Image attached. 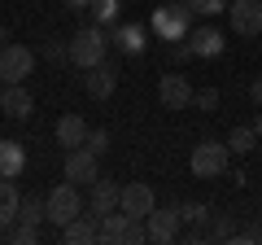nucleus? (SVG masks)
Returning <instances> with one entry per match:
<instances>
[{
  "mask_svg": "<svg viewBox=\"0 0 262 245\" xmlns=\"http://www.w3.org/2000/svg\"><path fill=\"white\" fill-rule=\"evenodd\" d=\"M192 18H196V13L188 9V0H166V5L153 9V35H162L166 44L188 39V35H192Z\"/></svg>",
  "mask_w": 262,
  "mask_h": 245,
  "instance_id": "nucleus-1",
  "label": "nucleus"
},
{
  "mask_svg": "<svg viewBox=\"0 0 262 245\" xmlns=\"http://www.w3.org/2000/svg\"><path fill=\"white\" fill-rule=\"evenodd\" d=\"M105 57H110V35H105L101 22H92V27H83L79 35H70V62H75L79 70L101 66Z\"/></svg>",
  "mask_w": 262,
  "mask_h": 245,
  "instance_id": "nucleus-2",
  "label": "nucleus"
},
{
  "mask_svg": "<svg viewBox=\"0 0 262 245\" xmlns=\"http://www.w3.org/2000/svg\"><path fill=\"white\" fill-rule=\"evenodd\" d=\"M227 158H232L227 140H201L192 153H188V167H192L196 179H219L227 171Z\"/></svg>",
  "mask_w": 262,
  "mask_h": 245,
  "instance_id": "nucleus-3",
  "label": "nucleus"
},
{
  "mask_svg": "<svg viewBox=\"0 0 262 245\" xmlns=\"http://www.w3.org/2000/svg\"><path fill=\"white\" fill-rule=\"evenodd\" d=\"M44 206H48V223H57V228H66L75 215H83L88 210V201H83V193H79V184H57L53 193L44 197Z\"/></svg>",
  "mask_w": 262,
  "mask_h": 245,
  "instance_id": "nucleus-4",
  "label": "nucleus"
},
{
  "mask_svg": "<svg viewBox=\"0 0 262 245\" xmlns=\"http://www.w3.org/2000/svg\"><path fill=\"white\" fill-rule=\"evenodd\" d=\"M35 70V53L27 44H5L0 48V84H27Z\"/></svg>",
  "mask_w": 262,
  "mask_h": 245,
  "instance_id": "nucleus-5",
  "label": "nucleus"
},
{
  "mask_svg": "<svg viewBox=\"0 0 262 245\" xmlns=\"http://www.w3.org/2000/svg\"><path fill=\"white\" fill-rule=\"evenodd\" d=\"M61 175L70 179V184H79V189H88L96 175H101V153H92L88 145H79V149H66V167Z\"/></svg>",
  "mask_w": 262,
  "mask_h": 245,
  "instance_id": "nucleus-6",
  "label": "nucleus"
},
{
  "mask_svg": "<svg viewBox=\"0 0 262 245\" xmlns=\"http://www.w3.org/2000/svg\"><path fill=\"white\" fill-rule=\"evenodd\" d=\"M227 22L236 35H262V0H227Z\"/></svg>",
  "mask_w": 262,
  "mask_h": 245,
  "instance_id": "nucleus-7",
  "label": "nucleus"
},
{
  "mask_svg": "<svg viewBox=\"0 0 262 245\" xmlns=\"http://www.w3.org/2000/svg\"><path fill=\"white\" fill-rule=\"evenodd\" d=\"M118 197H122L118 184H114V179H105V175H96L92 184H88V215L101 223L110 210H118Z\"/></svg>",
  "mask_w": 262,
  "mask_h": 245,
  "instance_id": "nucleus-8",
  "label": "nucleus"
},
{
  "mask_svg": "<svg viewBox=\"0 0 262 245\" xmlns=\"http://www.w3.org/2000/svg\"><path fill=\"white\" fill-rule=\"evenodd\" d=\"M192 96H196V88L188 84L179 70H166V75L158 79V101L166 105V110H184V105H192Z\"/></svg>",
  "mask_w": 262,
  "mask_h": 245,
  "instance_id": "nucleus-9",
  "label": "nucleus"
},
{
  "mask_svg": "<svg viewBox=\"0 0 262 245\" xmlns=\"http://www.w3.org/2000/svg\"><path fill=\"white\" fill-rule=\"evenodd\" d=\"M144 228H149V241H153V245H170V241H179V228H184L179 206H175V210H158V206H153V215L144 219Z\"/></svg>",
  "mask_w": 262,
  "mask_h": 245,
  "instance_id": "nucleus-10",
  "label": "nucleus"
},
{
  "mask_svg": "<svg viewBox=\"0 0 262 245\" xmlns=\"http://www.w3.org/2000/svg\"><path fill=\"white\" fill-rule=\"evenodd\" d=\"M153 206H158V201H153V189H149V184H140V179H136V184H122V197H118V210H122V215L149 219Z\"/></svg>",
  "mask_w": 262,
  "mask_h": 245,
  "instance_id": "nucleus-11",
  "label": "nucleus"
},
{
  "mask_svg": "<svg viewBox=\"0 0 262 245\" xmlns=\"http://www.w3.org/2000/svg\"><path fill=\"white\" fill-rule=\"evenodd\" d=\"M83 88H88V96H92V101H110L114 88H118V70H114L110 62H101V66L83 70Z\"/></svg>",
  "mask_w": 262,
  "mask_h": 245,
  "instance_id": "nucleus-12",
  "label": "nucleus"
},
{
  "mask_svg": "<svg viewBox=\"0 0 262 245\" xmlns=\"http://www.w3.org/2000/svg\"><path fill=\"white\" fill-rule=\"evenodd\" d=\"M96 236H101V223H96L88 210H83V215H75L70 223L61 228V241L66 245H96Z\"/></svg>",
  "mask_w": 262,
  "mask_h": 245,
  "instance_id": "nucleus-13",
  "label": "nucleus"
},
{
  "mask_svg": "<svg viewBox=\"0 0 262 245\" xmlns=\"http://www.w3.org/2000/svg\"><path fill=\"white\" fill-rule=\"evenodd\" d=\"M0 110L9 114V118H31L35 101H31L27 84H5V92H0Z\"/></svg>",
  "mask_w": 262,
  "mask_h": 245,
  "instance_id": "nucleus-14",
  "label": "nucleus"
},
{
  "mask_svg": "<svg viewBox=\"0 0 262 245\" xmlns=\"http://www.w3.org/2000/svg\"><path fill=\"white\" fill-rule=\"evenodd\" d=\"M188 44H192V53L196 57H223V48H227V39L219 35V27H192V35H188Z\"/></svg>",
  "mask_w": 262,
  "mask_h": 245,
  "instance_id": "nucleus-15",
  "label": "nucleus"
},
{
  "mask_svg": "<svg viewBox=\"0 0 262 245\" xmlns=\"http://www.w3.org/2000/svg\"><path fill=\"white\" fill-rule=\"evenodd\" d=\"M136 219L122 215V210H110V215L101 219V236H96V245H127V232Z\"/></svg>",
  "mask_w": 262,
  "mask_h": 245,
  "instance_id": "nucleus-16",
  "label": "nucleus"
},
{
  "mask_svg": "<svg viewBox=\"0 0 262 245\" xmlns=\"http://www.w3.org/2000/svg\"><path fill=\"white\" fill-rule=\"evenodd\" d=\"M88 132H92V127H88L79 114H61V118H57V145H61V149H79V145L88 140Z\"/></svg>",
  "mask_w": 262,
  "mask_h": 245,
  "instance_id": "nucleus-17",
  "label": "nucleus"
},
{
  "mask_svg": "<svg viewBox=\"0 0 262 245\" xmlns=\"http://www.w3.org/2000/svg\"><path fill=\"white\" fill-rule=\"evenodd\" d=\"M18 206H22V193L9 175H0V232H9V223H18Z\"/></svg>",
  "mask_w": 262,
  "mask_h": 245,
  "instance_id": "nucleus-18",
  "label": "nucleus"
},
{
  "mask_svg": "<svg viewBox=\"0 0 262 245\" xmlns=\"http://www.w3.org/2000/svg\"><path fill=\"white\" fill-rule=\"evenodd\" d=\"M22 167H27V149H22L18 140H0V175L18 179Z\"/></svg>",
  "mask_w": 262,
  "mask_h": 245,
  "instance_id": "nucleus-19",
  "label": "nucleus"
},
{
  "mask_svg": "<svg viewBox=\"0 0 262 245\" xmlns=\"http://www.w3.org/2000/svg\"><path fill=\"white\" fill-rule=\"evenodd\" d=\"M144 39H149V35H144L140 22H122V27L114 31V48H122V53H131V57L144 53Z\"/></svg>",
  "mask_w": 262,
  "mask_h": 245,
  "instance_id": "nucleus-20",
  "label": "nucleus"
},
{
  "mask_svg": "<svg viewBox=\"0 0 262 245\" xmlns=\"http://www.w3.org/2000/svg\"><path fill=\"white\" fill-rule=\"evenodd\" d=\"M253 145H258V132H253V127H232V132H227V149L232 153H249Z\"/></svg>",
  "mask_w": 262,
  "mask_h": 245,
  "instance_id": "nucleus-21",
  "label": "nucleus"
},
{
  "mask_svg": "<svg viewBox=\"0 0 262 245\" xmlns=\"http://www.w3.org/2000/svg\"><path fill=\"white\" fill-rule=\"evenodd\" d=\"M5 236H9V245H35L39 241V223H22L18 219V223H9Z\"/></svg>",
  "mask_w": 262,
  "mask_h": 245,
  "instance_id": "nucleus-22",
  "label": "nucleus"
},
{
  "mask_svg": "<svg viewBox=\"0 0 262 245\" xmlns=\"http://www.w3.org/2000/svg\"><path fill=\"white\" fill-rule=\"evenodd\" d=\"M18 219H22V223H44V219H48V206H44L39 197H22Z\"/></svg>",
  "mask_w": 262,
  "mask_h": 245,
  "instance_id": "nucleus-23",
  "label": "nucleus"
},
{
  "mask_svg": "<svg viewBox=\"0 0 262 245\" xmlns=\"http://www.w3.org/2000/svg\"><path fill=\"white\" fill-rule=\"evenodd\" d=\"M118 9H122V0H92V18L101 22V27H110V22L118 18Z\"/></svg>",
  "mask_w": 262,
  "mask_h": 245,
  "instance_id": "nucleus-24",
  "label": "nucleus"
},
{
  "mask_svg": "<svg viewBox=\"0 0 262 245\" xmlns=\"http://www.w3.org/2000/svg\"><path fill=\"white\" fill-rule=\"evenodd\" d=\"M236 236V223L227 215H219V219H210V241H232Z\"/></svg>",
  "mask_w": 262,
  "mask_h": 245,
  "instance_id": "nucleus-25",
  "label": "nucleus"
},
{
  "mask_svg": "<svg viewBox=\"0 0 262 245\" xmlns=\"http://www.w3.org/2000/svg\"><path fill=\"white\" fill-rule=\"evenodd\" d=\"M188 9H192L196 18H214V13L227 9V0H188Z\"/></svg>",
  "mask_w": 262,
  "mask_h": 245,
  "instance_id": "nucleus-26",
  "label": "nucleus"
},
{
  "mask_svg": "<svg viewBox=\"0 0 262 245\" xmlns=\"http://www.w3.org/2000/svg\"><path fill=\"white\" fill-rule=\"evenodd\" d=\"M192 105H196V110H219V88H201V92H196L192 96Z\"/></svg>",
  "mask_w": 262,
  "mask_h": 245,
  "instance_id": "nucleus-27",
  "label": "nucleus"
},
{
  "mask_svg": "<svg viewBox=\"0 0 262 245\" xmlns=\"http://www.w3.org/2000/svg\"><path fill=\"white\" fill-rule=\"evenodd\" d=\"M44 57H48V62H70V44H61V39H48V44H44Z\"/></svg>",
  "mask_w": 262,
  "mask_h": 245,
  "instance_id": "nucleus-28",
  "label": "nucleus"
},
{
  "mask_svg": "<svg viewBox=\"0 0 262 245\" xmlns=\"http://www.w3.org/2000/svg\"><path fill=\"white\" fill-rule=\"evenodd\" d=\"M83 145H88V149H92V153H105V149H110V132H101V127H92Z\"/></svg>",
  "mask_w": 262,
  "mask_h": 245,
  "instance_id": "nucleus-29",
  "label": "nucleus"
},
{
  "mask_svg": "<svg viewBox=\"0 0 262 245\" xmlns=\"http://www.w3.org/2000/svg\"><path fill=\"white\" fill-rule=\"evenodd\" d=\"M66 9H92V0H61Z\"/></svg>",
  "mask_w": 262,
  "mask_h": 245,
  "instance_id": "nucleus-30",
  "label": "nucleus"
},
{
  "mask_svg": "<svg viewBox=\"0 0 262 245\" xmlns=\"http://www.w3.org/2000/svg\"><path fill=\"white\" fill-rule=\"evenodd\" d=\"M249 96H253V101L262 105V79H253V84H249Z\"/></svg>",
  "mask_w": 262,
  "mask_h": 245,
  "instance_id": "nucleus-31",
  "label": "nucleus"
},
{
  "mask_svg": "<svg viewBox=\"0 0 262 245\" xmlns=\"http://www.w3.org/2000/svg\"><path fill=\"white\" fill-rule=\"evenodd\" d=\"M5 44H9V31H5V27H0V48H5Z\"/></svg>",
  "mask_w": 262,
  "mask_h": 245,
  "instance_id": "nucleus-32",
  "label": "nucleus"
},
{
  "mask_svg": "<svg viewBox=\"0 0 262 245\" xmlns=\"http://www.w3.org/2000/svg\"><path fill=\"white\" fill-rule=\"evenodd\" d=\"M253 132H258V140H262V114H258V122H253Z\"/></svg>",
  "mask_w": 262,
  "mask_h": 245,
  "instance_id": "nucleus-33",
  "label": "nucleus"
}]
</instances>
